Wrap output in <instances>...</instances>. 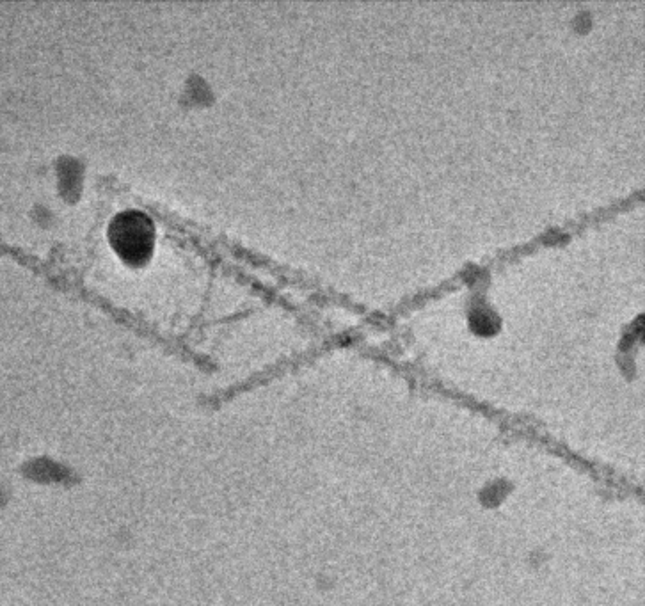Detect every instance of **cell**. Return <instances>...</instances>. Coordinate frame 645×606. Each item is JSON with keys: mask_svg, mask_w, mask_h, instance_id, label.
Masks as SVG:
<instances>
[{"mask_svg": "<svg viewBox=\"0 0 645 606\" xmlns=\"http://www.w3.org/2000/svg\"><path fill=\"white\" fill-rule=\"evenodd\" d=\"M109 235L125 260L141 262L152 251L155 232L150 217L139 210H127L112 219Z\"/></svg>", "mask_w": 645, "mask_h": 606, "instance_id": "obj_1", "label": "cell"}]
</instances>
